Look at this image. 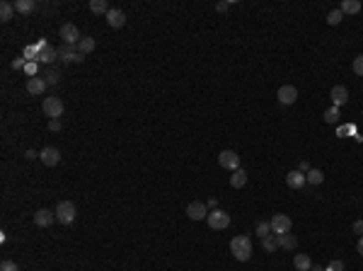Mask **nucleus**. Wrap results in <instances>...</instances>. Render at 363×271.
I'll return each mask as SVG.
<instances>
[{"instance_id": "nucleus-13", "label": "nucleus", "mask_w": 363, "mask_h": 271, "mask_svg": "<svg viewBox=\"0 0 363 271\" xmlns=\"http://www.w3.org/2000/svg\"><path fill=\"white\" fill-rule=\"evenodd\" d=\"M329 97H332V107H344L346 102H349V90H346L344 85H334L329 90Z\"/></svg>"}, {"instance_id": "nucleus-33", "label": "nucleus", "mask_w": 363, "mask_h": 271, "mask_svg": "<svg viewBox=\"0 0 363 271\" xmlns=\"http://www.w3.org/2000/svg\"><path fill=\"white\" fill-rule=\"evenodd\" d=\"M325 271H344V262L342 259H332L325 267Z\"/></svg>"}, {"instance_id": "nucleus-45", "label": "nucleus", "mask_w": 363, "mask_h": 271, "mask_svg": "<svg viewBox=\"0 0 363 271\" xmlns=\"http://www.w3.org/2000/svg\"><path fill=\"white\" fill-rule=\"evenodd\" d=\"M310 271H325V267H320V264H312V269Z\"/></svg>"}, {"instance_id": "nucleus-12", "label": "nucleus", "mask_w": 363, "mask_h": 271, "mask_svg": "<svg viewBox=\"0 0 363 271\" xmlns=\"http://www.w3.org/2000/svg\"><path fill=\"white\" fill-rule=\"evenodd\" d=\"M104 17H107V24L111 29H121V27L126 24V12H124V10H116V7H111Z\"/></svg>"}, {"instance_id": "nucleus-29", "label": "nucleus", "mask_w": 363, "mask_h": 271, "mask_svg": "<svg viewBox=\"0 0 363 271\" xmlns=\"http://www.w3.org/2000/svg\"><path fill=\"white\" fill-rule=\"evenodd\" d=\"M254 233H257V235H259L262 240H264L267 235H272V223H267V220L257 223V230H254Z\"/></svg>"}, {"instance_id": "nucleus-11", "label": "nucleus", "mask_w": 363, "mask_h": 271, "mask_svg": "<svg viewBox=\"0 0 363 271\" xmlns=\"http://www.w3.org/2000/svg\"><path fill=\"white\" fill-rule=\"evenodd\" d=\"M186 216L191 218V220H203V218H208V206L201 203V201H191L186 206Z\"/></svg>"}, {"instance_id": "nucleus-22", "label": "nucleus", "mask_w": 363, "mask_h": 271, "mask_svg": "<svg viewBox=\"0 0 363 271\" xmlns=\"http://www.w3.org/2000/svg\"><path fill=\"white\" fill-rule=\"evenodd\" d=\"M339 10H342V15H356V12L361 10V2H359V0H344V2L339 5Z\"/></svg>"}, {"instance_id": "nucleus-14", "label": "nucleus", "mask_w": 363, "mask_h": 271, "mask_svg": "<svg viewBox=\"0 0 363 271\" xmlns=\"http://www.w3.org/2000/svg\"><path fill=\"white\" fill-rule=\"evenodd\" d=\"M54 220H56V213L49 211V208H39L34 213V225H39V228H49Z\"/></svg>"}, {"instance_id": "nucleus-44", "label": "nucleus", "mask_w": 363, "mask_h": 271, "mask_svg": "<svg viewBox=\"0 0 363 271\" xmlns=\"http://www.w3.org/2000/svg\"><path fill=\"white\" fill-rule=\"evenodd\" d=\"M356 250H359V254H363V235L359 237V245H356Z\"/></svg>"}, {"instance_id": "nucleus-17", "label": "nucleus", "mask_w": 363, "mask_h": 271, "mask_svg": "<svg viewBox=\"0 0 363 271\" xmlns=\"http://www.w3.org/2000/svg\"><path fill=\"white\" fill-rule=\"evenodd\" d=\"M293 267L298 271H310L312 269V259H310L305 252H298L295 254V259H293Z\"/></svg>"}, {"instance_id": "nucleus-3", "label": "nucleus", "mask_w": 363, "mask_h": 271, "mask_svg": "<svg viewBox=\"0 0 363 271\" xmlns=\"http://www.w3.org/2000/svg\"><path fill=\"white\" fill-rule=\"evenodd\" d=\"M208 228L211 230H228V225H230V216L225 213V211H220V208H216V211H208Z\"/></svg>"}, {"instance_id": "nucleus-8", "label": "nucleus", "mask_w": 363, "mask_h": 271, "mask_svg": "<svg viewBox=\"0 0 363 271\" xmlns=\"http://www.w3.org/2000/svg\"><path fill=\"white\" fill-rule=\"evenodd\" d=\"M61 39H63V44H68V46H78V41L83 39L80 36V32H78V27L75 24H71V22H66L63 27H61Z\"/></svg>"}, {"instance_id": "nucleus-27", "label": "nucleus", "mask_w": 363, "mask_h": 271, "mask_svg": "<svg viewBox=\"0 0 363 271\" xmlns=\"http://www.w3.org/2000/svg\"><path fill=\"white\" fill-rule=\"evenodd\" d=\"M342 19H344V15H342V10L337 7V10H332V12L327 15V24H329V27H337Z\"/></svg>"}, {"instance_id": "nucleus-41", "label": "nucleus", "mask_w": 363, "mask_h": 271, "mask_svg": "<svg viewBox=\"0 0 363 271\" xmlns=\"http://www.w3.org/2000/svg\"><path fill=\"white\" fill-rule=\"evenodd\" d=\"M354 233H356L359 237L363 235V220H356V223H354Z\"/></svg>"}, {"instance_id": "nucleus-20", "label": "nucleus", "mask_w": 363, "mask_h": 271, "mask_svg": "<svg viewBox=\"0 0 363 271\" xmlns=\"http://www.w3.org/2000/svg\"><path fill=\"white\" fill-rule=\"evenodd\" d=\"M15 12H17V10H15V5H12V2H7V0H2V2H0V22H10Z\"/></svg>"}, {"instance_id": "nucleus-4", "label": "nucleus", "mask_w": 363, "mask_h": 271, "mask_svg": "<svg viewBox=\"0 0 363 271\" xmlns=\"http://www.w3.org/2000/svg\"><path fill=\"white\" fill-rule=\"evenodd\" d=\"M41 109H44V114L49 116V121H51V119H58V116H63V102H61L58 97H44Z\"/></svg>"}, {"instance_id": "nucleus-26", "label": "nucleus", "mask_w": 363, "mask_h": 271, "mask_svg": "<svg viewBox=\"0 0 363 271\" xmlns=\"http://www.w3.org/2000/svg\"><path fill=\"white\" fill-rule=\"evenodd\" d=\"M262 247H264V252H276L278 250V235H267L262 240Z\"/></svg>"}, {"instance_id": "nucleus-23", "label": "nucleus", "mask_w": 363, "mask_h": 271, "mask_svg": "<svg viewBox=\"0 0 363 271\" xmlns=\"http://www.w3.org/2000/svg\"><path fill=\"white\" fill-rule=\"evenodd\" d=\"M305 180H308V184H312V186H320V184L325 181V172L317 170V167H312L308 175H305Z\"/></svg>"}, {"instance_id": "nucleus-32", "label": "nucleus", "mask_w": 363, "mask_h": 271, "mask_svg": "<svg viewBox=\"0 0 363 271\" xmlns=\"http://www.w3.org/2000/svg\"><path fill=\"white\" fill-rule=\"evenodd\" d=\"M351 68H354V73H356L359 78H363V54L354 58V66H351Z\"/></svg>"}, {"instance_id": "nucleus-37", "label": "nucleus", "mask_w": 363, "mask_h": 271, "mask_svg": "<svg viewBox=\"0 0 363 271\" xmlns=\"http://www.w3.org/2000/svg\"><path fill=\"white\" fill-rule=\"evenodd\" d=\"M24 66H27V61H24V58H15V61H12V71H19V68L24 71Z\"/></svg>"}, {"instance_id": "nucleus-16", "label": "nucleus", "mask_w": 363, "mask_h": 271, "mask_svg": "<svg viewBox=\"0 0 363 271\" xmlns=\"http://www.w3.org/2000/svg\"><path fill=\"white\" fill-rule=\"evenodd\" d=\"M305 175H303V172H300V170H293V172H288V175H286V184H288L290 189H303V186H305Z\"/></svg>"}, {"instance_id": "nucleus-1", "label": "nucleus", "mask_w": 363, "mask_h": 271, "mask_svg": "<svg viewBox=\"0 0 363 271\" xmlns=\"http://www.w3.org/2000/svg\"><path fill=\"white\" fill-rule=\"evenodd\" d=\"M230 252L235 257L237 262H247L252 257V242L247 235H237L230 240Z\"/></svg>"}, {"instance_id": "nucleus-18", "label": "nucleus", "mask_w": 363, "mask_h": 271, "mask_svg": "<svg viewBox=\"0 0 363 271\" xmlns=\"http://www.w3.org/2000/svg\"><path fill=\"white\" fill-rule=\"evenodd\" d=\"M94 46H97V41H94L92 36H83V39L78 41V46H75V49L85 56V54H92V51H94Z\"/></svg>"}, {"instance_id": "nucleus-42", "label": "nucleus", "mask_w": 363, "mask_h": 271, "mask_svg": "<svg viewBox=\"0 0 363 271\" xmlns=\"http://www.w3.org/2000/svg\"><path fill=\"white\" fill-rule=\"evenodd\" d=\"M24 158H27V160H34V158H39V153H36V150H27Z\"/></svg>"}, {"instance_id": "nucleus-43", "label": "nucleus", "mask_w": 363, "mask_h": 271, "mask_svg": "<svg viewBox=\"0 0 363 271\" xmlns=\"http://www.w3.org/2000/svg\"><path fill=\"white\" fill-rule=\"evenodd\" d=\"M206 206H208V211H216V208H218V201L216 199H208V203H206Z\"/></svg>"}, {"instance_id": "nucleus-21", "label": "nucleus", "mask_w": 363, "mask_h": 271, "mask_svg": "<svg viewBox=\"0 0 363 271\" xmlns=\"http://www.w3.org/2000/svg\"><path fill=\"white\" fill-rule=\"evenodd\" d=\"M15 10L19 15H29V12L36 10V2L34 0H15Z\"/></svg>"}, {"instance_id": "nucleus-34", "label": "nucleus", "mask_w": 363, "mask_h": 271, "mask_svg": "<svg viewBox=\"0 0 363 271\" xmlns=\"http://www.w3.org/2000/svg\"><path fill=\"white\" fill-rule=\"evenodd\" d=\"M24 73H27L29 78H36V73H39V61H34V63H27V66H24Z\"/></svg>"}, {"instance_id": "nucleus-25", "label": "nucleus", "mask_w": 363, "mask_h": 271, "mask_svg": "<svg viewBox=\"0 0 363 271\" xmlns=\"http://www.w3.org/2000/svg\"><path fill=\"white\" fill-rule=\"evenodd\" d=\"M278 247H283V250H295V247H298V240H295V235H290V233L278 235Z\"/></svg>"}, {"instance_id": "nucleus-36", "label": "nucleus", "mask_w": 363, "mask_h": 271, "mask_svg": "<svg viewBox=\"0 0 363 271\" xmlns=\"http://www.w3.org/2000/svg\"><path fill=\"white\" fill-rule=\"evenodd\" d=\"M34 46H36V51H39V54H41V51H49V49H51V46H49V41H46V39H39V41H36Z\"/></svg>"}, {"instance_id": "nucleus-9", "label": "nucleus", "mask_w": 363, "mask_h": 271, "mask_svg": "<svg viewBox=\"0 0 363 271\" xmlns=\"http://www.w3.org/2000/svg\"><path fill=\"white\" fill-rule=\"evenodd\" d=\"M278 102L283 104V107H290V104H295L298 102V88H293V85H283V88H278Z\"/></svg>"}, {"instance_id": "nucleus-6", "label": "nucleus", "mask_w": 363, "mask_h": 271, "mask_svg": "<svg viewBox=\"0 0 363 271\" xmlns=\"http://www.w3.org/2000/svg\"><path fill=\"white\" fill-rule=\"evenodd\" d=\"M218 165L223 167V170H240V155H237L235 150H220L218 153Z\"/></svg>"}, {"instance_id": "nucleus-30", "label": "nucleus", "mask_w": 363, "mask_h": 271, "mask_svg": "<svg viewBox=\"0 0 363 271\" xmlns=\"http://www.w3.org/2000/svg\"><path fill=\"white\" fill-rule=\"evenodd\" d=\"M339 121V107H329L325 111V124H337Z\"/></svg>"}, {"instance_id": "nucleus-39", "label": "nucleus", "mask_w": 363, "mask_h": 271, "mask_svg": "<svg viewBox=\"0 0 363 271\" xmlns=\"http://www.w3.org/2000/svg\"><path fill=\"white\" fill-rule=\"evenodd\" d=\"M298 170H300L303 175H308V172H310V170H312V167H310V163H308V160H300V165H298Z\"/></svg>"}, {"instance_id": "nucleus-24", "label": "nucleus", "mask_w": 363, "mask_h": 271, "mask_svg": "<svg viewBox=\"0 0 363 271\" xmlns=\"http://www.w3.org/2000/svg\"><path fill=\"white\" fill-rule=\"evenodd\" d=\"M90 10L92 15H107L111 7L107 5V0H90Z\"/></svg>"}, {"instance_id": "nucleus-10", "label": "nucleus", "mask_w": 363, "mask_h": 271, "mask_svg": "<svg viewBox=\"0 0 363 271\" xmlns=\"http://www.w3.org/2000/svg\"><path fill=\"white\" fill-rule=\"evenodd\" d=\"M39 160L46 165V167H56V165L61 163V150L54 148V145H49V148H44V150L39 153Z\"/></svg>"}, {"instance_id": "nucleus-2", "label": "nucleus", "mask_w": 363, "mask_h": 271, "mask_svg": "<svg viewBox=\"0 0 363 271\" xmlns=\"http://www.w3.org/2000/svg\"><path fill=\"white\" fill-rule=\"evenodd\" d=\"M54 213H56V220L61 225H71L73 220H75V216H78V208H75L73 201H61L54 208Z\"/></svg>"}, {"instance_id": "nucleus-7", "label": "nucleus", "mask_w": 363, "mask_h": 271, "mask_svg": "<svg viewBox=\"0 0 363 271\" xmlns=\"http://www.w3.org/2000/svg\"><path fill=\"white\" fill-rule=\"evenodd\" d=\"M56 51H58V58H61L63 63H83V61H85V56L80 54L78 49H73V46H68V44L58 46Z\"/></svg>"}, {"instance_id": "nucleus-31", "label": "nucleus", "mask_w": 363, "mask_h": 271, "mask_svg": "<svg viewBox=\"0 0 363 271\" xmlns=\"http://www.w3.org/2000/svg\"><path fill=\"white\" fill-rule=\"evenodd\" d=\"M44 80H46V85H56V83L61 80V71H58V68H54V71H46V78H44Z\"/></svg>"}, {"instance_id": "nucleus-15", "label": "nucleus", "mask_w": 363, "mask_h": 271, "mask_svg": "<svg viewBox=\"0 0 363 271\" xmlns=\"http://www.w3.org/2000/svg\"><path fill=\"white\" fill-rule=\"evenodd\" d=\"M27 92L34 94V97H41L46 92V80L44 78H29L27 80Z\"/></svg>"}, {"instance_id": "nucleus-35", "label": "nucleus", "mask_w": 363, "mask_h": 271, "mask_svg": "<svg viewBox=\"0 0 363 271\" xmlns=\"http://www.w3.org/2000/svg\"><path fill=\"white\" fill-rule=\"evenodd\" d=\"M0 271H19V267L15 262H10V259H5L2 264H0Z\"/></svg>"}, {"instance_id": "nucleus-28", "label": "nucleus", "mask_w": 363, "mask_h": 271, "mask_svg": "<svg viewBox=\"0 0 363 271\" xmlns=\"http://www.w3.org/2000/svg\"><path fill=\"white\" fill-rule=\"evenodd\" d=\"M56 58H58V51L51 46L49 51H41V54H39V63H51V61H56Z\"/></svg>"}, {"instance_id": "nucleus-19", "label": "nucleus", "mask_w": 363, "mask_h": 271, "mask_svg": "<svg viewBox=\"0 0 363 271\" xmlns=\"http://www.w3.org/2000/svg\"><path fill=\"white\" fill-rule=\"evenodd\" d=\"M247 184V172L245 170H235L233 175H230V186L233 189H242Z\"/></svg>"}, {"instance_id": "nucleus-5", "label": "nucleus", "mask_w": 363, "mask_h": 271, "mask_svg": "<svg viewBox=\"0 0 363 271\" xmlns=\"http://www.w3.org/2000/svg\"><path fill=\"white\" fill-rule=\"evenodd\" d=\"M269 223H272L273 235H286V233H290V228H293V220H290L286 213H276Z\"/></svg>"}, {"instance_id": "nucleus-40", "label": "nucleus", "mask_w": 363, "mask_h": 271, "mask_svg": "<svg viewBox=\"0 0 363 271\" xmlns=\"http://www.w3.org/2000/svg\"><path fill=\"white\" fill-rule=\"evenodd\" d=\"M49 131H61V121H58V119H51V121H49Z\"/></svg>"}, {"instance_id": "nucleus-38", "label": "nucleus", "mask_w": 363, "mask_h": 271, "mask_svg": "<svg viewBox=\"0 0 363 271\" xmlns=\"http://www.w3.org/2000/svg\"><path fill=\"white\" fill-rule=\"evenodd\" d=\"M230 7H233V2H230V0H228V2H218V5H216L218 12H225V10H230Z\"/></svg>"}]
</instances>
